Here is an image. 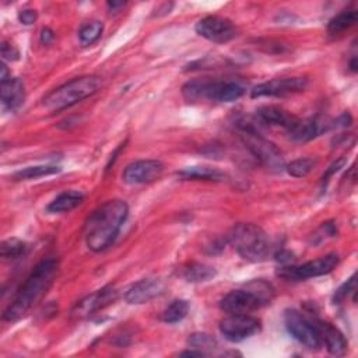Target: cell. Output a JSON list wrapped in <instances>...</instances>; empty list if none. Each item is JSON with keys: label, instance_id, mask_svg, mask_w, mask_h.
Returning a JSON list of instances; mask_svg holds the SVG:
<instances>
[{"label": "cell", "instance_id": "obj_6", "mask_svg": "<svg viewBox=\"0 0 358 358\" xmlns=\"http://www.w3.org/2000/svg\"><path fill=\"white\" fill-rule=\"evenodd\" d=\"M245 94V88L235 81L192 80L182 87V95L189 102L214 101L234 102Z\"/></svg>", "mask_w": 358, "mask_h": 358}, {"label": "cell", "instance_id": "obj_4", "mask_svg": "<svg viewBox=\"0 0 358 358\" xmlns=\"http://www.w3.org/2000/svg\"><path fill=\"white\" fill-rule=\"evenodd\" d=\"M99 87L101 80L96 76L76 77L50 91L42 99V105L50 112H60L94 95Z\"/></svg>", "mask_w": 358, "mask_h": 358}, {"label": "cell", "instance_id": "obj_36", "mask_svg": "<svg viewBox=\"0 0 358 358\" xmlns=\"http://www.w3.org/2000/svg\"><path fill=\"white\" fill-rule=\"evenodd\" d=\"M123 6H124L123 1H109V3H108V7H109L110 10H116V8L123 7Z\"/></svg>", "mask_w": 358, "mask_h": 358}, {"label": "cell", "instance_id": "obj_17", "mask_svg": "<svg viewBox=\"0 0 358 358\" xmlns=\"http://www.w3.org/2000/svg\"><path fill=\"white\" fill-rule=\"evenodd\" d=\"M256 123L267 127H282L284 130H289L298 120L294 115L288 113L282 108L274 105H266L255 112Z\"/></svg>", "mask_w": 358, "mask_h": 358}, {"label": "cell", "instance_id": "obj_8", "mask_svg": "<svg viewBox=\"0 0 358 358\" xmlns=\"http://www.w3.org/2000/svg\"><path fill=\"white\" fill-rule=\"evenodd\" d=\"M338 262H340L338 255L329 253L326 256L317 257V259L306 262L303 264L284 266L277 270V275L284 280H289V281H303L308 278L329 274L330 271H333L337 267Z\"/></svg>", "mask_w": 358, "mask_h": 358}, {"label": "cell", "instance_id": "obj_7", "mask_svg": "<svg viewBox=\"0 0 358 358\" xmlns=\"http://www.w3.org/2000/svg\"><path fill=\"white\" fill-rule=\"evenodd\" d=\"M238 129L243 145L264 168L271 172H281L284 169L285 165L281 151L275 147V144L264 138L252 123L239 122Z\"/></svg>", "mask_w": 358, "mask_h": 358}, {"label": "cell", "instance_id": "obj_13", "mask_svg": "<svg viewBox=\"0 0 358 358\" xmlns=\"http://www.w3.org/2000/svg\"><path fill=\"white\" fill-rule=\"evenodd\" d=\"M164 172V164L158 159H138L129 164L123 173V182L127 185H144L157 180Z\"/></svg>", "mask_w": 358, "mask_h": 358}, {"label": "cell", "instance_id": "obj_32", "mask_svg": "<svg viewBox=\"0 0 358 358\" xmlns=\"http://www.w3.org/2000/svg\"><path fill=\"white\" fill-rule=\"evenodd\" d=\"M1 56L6 60H17L18 59V50L13 45H10L7 42H3L1 43Z\"/></svg>", "mask_w": 358, "mask_h": 358}, {"label": "cell", "instance_id": "obj_30", "mask_svg": "<svg viewBox=\"0 0 358 358\" xmlns=\"http://www.w3.org/2000/svg\"><path fill=\"white\" fill-rule=\"evenodd\" d=\"M355 292V275H352L347 282H344L334 294V303H340L344 301L350 294Z\"/></svg>", "mask_w": 358, "mask_h": 358}, {"label": "cell", "instance_id": "obj_10", "mask_svg": "<svg viewBox=\"0 0 358 358\" xmlns=\"http://www.w3.org/2000/svg\"><path fill=\"white\" fill-rule=\"evenodd\" d=\"M262 330L260 319L249 313H228L220 322V331L231 343H241Z\"/></svg>", "mask_w": 358, "mask_h": 358}, {"label": "cell", "instance_id": "obj_31", "mask_svg": "<svg viewBox=\"0 0 358 358\" xmlns=\"http://www.w3.org/2000/svg\"><path fill=\"white\" fill-rule=\"evenodd\" d=\"M38 18V14L35 10H31V8H25V10H21L18 13V20L21 24H25V25H31L36 21Z\"/></svg>", "mask_w": 358, "mask_h": 358}, {"label": "cell", "instance_id": "obj_1", "mask_svg": "<svg viewBox=\"0 0 358 358\" xmlns=\"http://www.w3.org/2000/svg\"><path fill=\"white\" fill-rule=\"evenodd\" d=\"M59 271V260L55 257H46L41 260L25 281L18 288L14 299L4 309L3 320L6 322H17L24 317L34 305H36L52 282L55 281Z\"/></svg>", "mask_w": 358, "mask_h": 358}, {"label": "cell", "instance_id": "obj_19", "mask_svg": "<svg viewBox=\"0 0 358 358\" xmlns=\"http://www.w3.org/2000/svg\"><path fill=\"white\" fill-rule=\"evenodd\" d=\"M1 92V103L8 110H15L25 98L24 83L20 78H7L1 81L0 85Z\"/></svg>", "mask_w": 358, "mask_h": 358}, {"label": "cell", "instance_id": "obj_20", "mask_svg": "<svg viewBox=\"0 0 358 358\" xmlns=\"http://www.w3.org/2000/svg\"><path fill=\"white\" fill-rule=\"evenodd\" d=\"M85 194L83 192H77V190H67L60 193L59 196H56L46 207V211L49 213H67L74 210L77 206H80L84 200Z\"/></svg>", "mask_w": 358, "mask_h": 358}, {"label": "cell", "instance_id": "obj_5", "mask_svg": "<svg viewBox=\"0 0 358 358\" xmlns=\"http://www.w3.org/2000/svg\"><path fill=\"white\" fill-rule=\"evenodd\" d=\"M228 241L238 255L248 262H263L270 255L271 246L267 234L256 224H236L231 229Z\"/></svg>", "mask_w": 358, "mask_h": 358}, {"label": "cell", "instance_id": "obj_27", "mask_svg": "<svg viewBox=\"0 0 358 358\" xmlns=\"http://www.w3.org/2000/svg\"><path fill=\"white\" fill-rule=\"evenodd\" d=\"M316 164H317L316 158H298L287 164L284 168L288 175L294 178H303L313 171Z\"/></svg>", "mask_w": 358, "mask_h": 358}, {"label": "cell", "instance_id": "obj_9", "mask_svg": "<svg viewBox=\"0 0 358 358\" xmlns=\"http://www.w3.org/2000/svg\"><path fill=\"white\" fill-rule=\"evenodd\" d=\"M284 323L288 333L309 350H320L322 338L313 320L308 319L296 309H287L284 312Z\"/></svg>", "mask_w": 358, "mask_h": 358}, {"label": "cell", "instance_id": "obj_26", "mask_svg": "<svg viewBox=\"0 0 358 358\" xmlns=\"http://www.w3.org/2000/svg\"><path fill=\"white\" fill-rule=\"evenodd\" d=\"M103 31V24L101 21H90L84 24L78 31V39L83 46H91L95 43Z\"/></svg>", "mask_w": 358, "mask_h": 358}, {"label": "cell", "instance_id": "obj_33", "mask_svg": "<svg viewBox=\"0 0 358 358\" xmlns=\"http://www.w3.org/2000/svg\"><path fill=\"white\" fill-rule=\"evenodd\" d=\"M343 165H344V159H338V161L333 162V164L329 166V169L326 171V173L323 175V178H322V186H326V183L329 182V178H330L334 172H337Z\"/></svg>", "mask_w": 358, "mask_h": 358}, {"label": "cell", "instance_id": "obj_12", "mask_svg": "<svg viewBox=\"0 0 358 358\" xmlns=\"http://www.w3.org/2000/svg\"><path fill=\"white\" fill-rule=\"evenodd\" d=\"M308 80L303 77H287V78H273L257 84L250 90L252 98L262 96H285L291 94L301 92L306 88Z\"/></svg>", "mask_w": 358, "mask_h": 358}, {"label": "cell", "instance_id": "obj_25", "mask_svg": "<svg viewBox=\"0 0 358 358\" xmlns=\"http://www.w3.org/2000/svg\"><path fill=\"white\" fill-rule=\"evenodd\" d=\"M189 312V302L185 299H175L172 301L162 312V320L165 323L173 324L186 317Z\"/></svg>", "mask_w": 358, "mask_h": 358}, {"label": "cell", "instance_id": "obj_29", "mask_svg": "<svg viewBox=\"0 0 358 358\" xmlns=\"http://www.w3.org/2000/svg\"><path fill=\"white\" fill-rule=\"evenodd\" d=\"M187 345L194 348V350H200V351L207 354V351H213L214 348H217L218 343H217V340L211 334H207V333H193L187 338Z\"/></svg>", "mask_w": 358, "mask_h": 358}, {"label": "cell", "instance_id": "obj_16", "mask_svg": "<svg viewBox=\"0 0 358 358\" xmlns=\"http://www.w3.org/2000/svg\"><path fill=\"white\" fill-rule=\"evenodd\" d=\"M333 127V123L327 119L315 116L309 119H298L296 123L287 131L289 138L294 141H309L317 136H320L323 131Z\"/></svg>", "mask_w": 358, "mask_h": 358}, {"label": "cell", "instance_id": "obj_21", "mask_svg": "<svg viewBox=\"0 0 358 358\" xmlns=\"http://www.w3.org/2000/svg\"><path fill=\"white\" fill-rule=\"evenodd\" d=\"M178 176L186 180H213V182H221L225 179V173L210 166H190L180 172H178Z\"/></svg>", "mask_w": 358, "mask_h": 358}, {"label": "cell", "instance_id": "obj_15", "mask_svg": "<svg viewBox=\"0 0 358 358\" xmlns=\"http://www.w3.org/2000/svg\"><path fill=\"white\" fill-rule=\"evenodd\" d=\"M116 299V291L112 287H105L95 291L94 294L85 296L73 309V316L77 319H84L94 315L96 310L108 306Z\"/></svg>", "mask_w": 358, "mask_h": 358}, {"label": "cell", "instance_id": "obj_2", "mask_svg": "<svg viewBox=\"0 0 358 358\" xmlns=\"http://www.w3.org/2000/svg\"><path fill=\"white\" fill-rule=\"evenodd\" d=\"M129 214L126 201L115 199L108 200L95 208L85 221V245L92 252L108 249L117 238Z\"/></svg>", "mask_w": 358, "mask_h": 358}, {"label": "cell", "instance_id": "obj_3", "mask_svg": "<svg viewBox=\"0 0 358 358\" xmlns=\"http://www.w3.org/2000/svg\"><path fill=\"white\" fill-rule=\"evenodd\" d=\"M274 287L259 278L249 281L245 288L228 292L220 302V308L225 313H250L271 303L274 298Z\"/></svg>", "mask_w": 358, "mask_h": 358}, {"label": "cell", "instance_id": "obj_18", "mask_svg": "<svg viewBox=\"0 0 358 358\" xmlns=\"http://www.w3.org/2000/svg\"><path fill=\"white\" fill-rule=\"evenodd\" d=\"M313 322L319 330L322 344H324L327 351L331 355H344L348 344H347V340L343 336V333L337 327H334L330 323L323 322L320 319H316Z\"/></svg>", "mask_w": 358, "mask_h": 358}, {"label": "cell", "instance_id": "obj_24", "mask_svg": "<svg viewBox=\"0 0 358 358\" xmlns=\"http://www.w3.org/2000/svg\"><path fill=\"white\" fill-rule=\"evenodd\" d=\"M60 172V168L56 165H36V166H27L13 173L14 180H27V179H36L48 175H53Z\"/></svg>", "mask_w": 358, "mask_h": 358}, {"label": "cell", "instance_id": "obj_23", "mask_svg": "<svg viewBox=\"0 0 358 358\" xmlns=\"http://www.w3.org/2000/svg\"><path fill=\"white\" fill-rule=\"evenodd\" d=\"M215 270L207 264L203 263H190L185 271H183V277L189 281V282H204L211 280L213 277H215Z\"/></svg>", "mask_w": 358, "mask_h": 358}, {"label": "cell", "instance_id": "obj_35", "mask_svg": "<svg viewBox=\"0 0 358 358\" xmlns=\"http://www.w3.org/2000/svg\"><path fill=\"white\" fill-rule=\"evenodd\" d=\"M180 357H206L207 354L200 351V350H187V351H183L179 354Z\"/></svg>", "mask_w": 358, "mask_h": 358}, {"label": "cell", "instance_id": "obj_22", "mask_svg": "<svg viewBox=\"0 0 358 358\" xmlns=\"http://www.w3.org/2000/svg\"><path fill=\"white\" fill-rule=\"evenodd\" d=\"M357 22V11L355 10H344L336 17H333L327 24V32L330 35H338L345 29L351 28Z\"/></svg>", "mask_w": 358, "mask_h": 358}, {"label": "cell", "instance_id": "obj_11", "mask_svg": "<svg viewBox=\"0 0 358 358\" xmlns=\"http://www.w3.org/2000/svg\"><path fill=\"white\" fill-rule=\"evenodd\" d=\"M196 32L213 43H227L238 35L235 24L220 15H207L197 21Z\"/></svg>", "mask_w": 358, "mask_h": 358}, {"label": "cell", "instance_id": "obj_28", "mask_svg": "<svg viewBox=\"0 0 358 358\" xmlns=\"http://www.w3.org/2000/svg\"><path fill=\"white\" fill-rule=\"evenodd\" d=\"M0 249H1V257L14 260L24 256L28 252V243L17 238H10L3 241Z\"/></svg>", "mask_w": 358, "mask_h": 358}, {"label": "cell", "instance_id": "obj_34", "mask_svg": "<svg viewBox=\"0 0 358 358\" xmlns=\"http://www.w3.org/2000/svg\"><path fill=\"white\" fill-rule=\"evenodd\" d=\"M53 38H55V35H53V31L50 28H43L41 31V42L43 45H49L53 41Z\"/></svg>", "mask_w": 358, "mask_h": 358}, {"label": "cell", "instance_id": "obj_14", "mask_svg": "<svg viewBox=\"0 0 358 358\" xmlns=\"http://www.w3.org/2000/svg\"><path fill=\"white\" fill-rule=\"evenodd\" d=\"M164 291H165L164 281L158 278H144L131 284L126 289L124 299L127 303L140 305L159 296L161 294H164Z\"/></svg>", "mask_w": 358, "mask_h": 358}]
</instances>
